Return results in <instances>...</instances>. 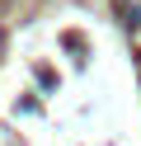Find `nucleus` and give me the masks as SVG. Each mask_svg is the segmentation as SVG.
<instances>
[{"instance_id":"1","label":"nucleus","mask_w":141,"mask_h":146,"mask_svg":"<svg viewBox=\"0 0 141 146\" xmlns=\"http://www.w3.org/2000/svg\"><path fill=\"white\" fill-rule=\"evenodd\" d=\"M122 5H127V24L141 29V0H122Z\"/></svg>"}]
</instances>
